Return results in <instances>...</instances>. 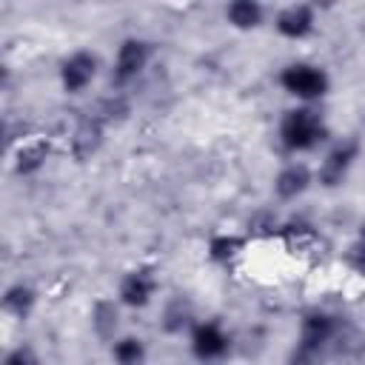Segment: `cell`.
Returning <instances> with one entry per match:
<instances>
[{
	"instance_id": "obj_1",
	"label": "cell",
	"mask_w": 365,
	"mask_h": 365,
	"mask_svg": "<svg viewBox=\"0 0 365 365\" xmlns=\"http://www.w3.org/2000/svg\"><path fill=\"white\" fill-rule=\"evenodd\" d=\"M336 325L328 314H311L302 319V331H299V345L294 351V365H311L319 351L328 345V339L334 336Z\"/></svg>"
},
{
	"instance_id": "obj_2",
	"label": "cell",
	"mask_w": 365,
	"mask_h": 365,
	"mask_svg": "<svg viewBox=\"0 0 365 365\" xmlns=\"http://www.w3.org/2000/svg\"><path fill=\"white\" fill-rule=\"evenodd\" d=\"M282 143L294 151H302V148H311L322 140L325 134V125L319 123V117L308 108H297V111H288L285 120H282Z\"/></svg>"
},
{
	"instance_id": "obj_3",
	"label": "cell",
	"mask_w": 365,
	"mask_h": 365,
	"mask_svg": "<svg viewBox=\"0 0 365 365\" xmlns=\"http://www.w3.org/2000/svg\"><path fill=\"white\" fill-rule=\"evenodd\" d=\"M282 86H285V91H291V94H297L302 100H314V97L325 94L328 77H325L322 68H314V66H302L299 63V66H288L282 71Z\"/></svg>"
},
{
	"instance_id": "obj_4",
	"label": "cell",
	"mask_w": 365,
	"mask_h": 365,
	"mask_svg": "<svg viewBox=\"0 0 365 365\" xmlns=\"http://www.w3.org/2000/svg\"><path fill=\"white\" fill-rule=\"evenodd\" d=\"M148 63V43L143 40H125L117 51V66H114V74L117 80H131L134 74L143 71V66Z\"/></svg>"
},
{
	"instance_id": "obj_5",
	"label": "cell",
	"mask_w": 365,
	"mask_h": 365,
	"mask_svg": "<svg viewBox=\"0 0 365 365\" xmlns=\"http://www.w3.org/2000/svg\"><path fill=\"white\" fill-rule=\"evenodd\" d=\"M191 345H194V354H197L200 359H217V356L225 354V348H228V336L222 334L220 325L208 322V325H200V328L194 331Z\"/></svg>"
},
{
	"instance_id": "obj_6",
	"label": "cell",
	"mask_w": 365,
	"mask_h": 365,
	"mask_svg": "<svg viewBox=\"0 0 365 365\" xmlns=\"http://www.w3.org/2000/svg\"><path fill=\"white\" fill-rule=\"evenodd\" d=\"M94 71H97V60L91 54L80 51V54H74V57L66 60V66H63V86L68 91H80L94 77Z\"/></svg>"
},
{
	"instance_id": "obj_7",
	"label": "cell",
	"mask_w": 365,
	"mask_h": 365,
	"mask_svg": "<svg viewBox=\"0 0 365 365\" xmlns=\"http://www.w3.org/2000/svg\"><path fill=\"white\" fill-rule=\"evenodd\" d=\"M354 157H356V145H354V143H345V145L334 148V151L325 157L322 168H319V180H322L325 185H336V182L345 177V171L351 168Z\"/></svg>"
},
{
	"instance_id": "obj_8",
	"label": "cell",
	"mask_w": 365,
	"mask_h": 365,
	"mask_svg": "<svg viewBox=\"0 0 365 365\" xmlns=\"http://www.w3.org/2000/svg\"><path fill=\"white\" fill-rule=\"evenodd\" d=\"M311 26H314V14L308 6H288L277 17V29L285 37H305L311 31Z\"/></svg>"
},
{
	"instance_id": "obj_9",
	"label": "cell",
	"mask_w": 365,
	"mask_h": 365,
	"mask_svg": "<svg viewBox=\"0 0 365 365\" xmlns=\"http://www.w3.org/2000/svg\"><path fill=\"white\" fill-rule=\"evenodd\" d=\"M151 291H154V279H151V274H145V271L128 274L125 282H123V288H120V294H123V299H125L128 305H145L148 297H151Z\"/></svg>"
},
{
	"instance_id": "obj_10",
	"label": "cell",
	"mask_w": 365,
	"mask_h": 365,
	"mask_svg": "<svg viewBox=\"0 0 365 365\" xmlns=\"http://www.w3.org/2000/svg\"><path fill=\"white\" fill-rule=\"evenodd\" d=\"M308 185V171L305 165H291L277 177V194L279 197H297Z\"/></svg>"
},
{
	"instance_id": "obj_11",
	"label": "cell",
	"mask_w": 365,
	"mask_h": 365,
	"mask_svg": "<svg viewBox=\"0 0 365 365\" xmlns=\"http://www.w3.org/2000/svg\"><path fill=\"white\" fill-rule=\"evenodd\" d=\"M259 17H262V9H259L257 3H251V0H237V3L228 6V20H231L234 26H240V29L257 26Z\"/></svg>"
},
{
	"instance_id": "obj_12",
	"label": "cell",
	"mask_w": 365,
	"mask_h": 365,
	"mask_svg": "<svg viewBox=\"0 0 365 365\" xmlns=\"http://www.w3.org/2000/svg\"><path fill=\"white\" fill-rule=\"evenodd\" d=\"M143 356H145V348H143V342L134 339V336L120 339V342L114 345V359H117L120 365H140Z\"/></svg>"
},
{
	"instance_id": "obj_13",
	"label": "cell",
	"mask_w": 365,
	"mask_h": 365,
	"mask_svg": "<svg viewBox=\"0 0 365 365\" xmlns=\"http://www.w3.org/2000/svg\"><path fill=\"white\" fill-rule=\"evenodd\" d=\"M46 145L43 143H31V145H23L20 154H17V171L20 174H29L34 168H40V163L46 160Z\"/></svg>"
},
{
	"instance_id": "obj_14",
	"label": "cell",
	"mask_w": 365,
	"mask_h": 365,
	"mask_svg": "<svg viewBox=\"0 0 365 365\" xmlns=\"http://www.w3.org/2000/svg\"><path fill=\"white\" fill-rule=\"evenodd\" d=\"M97 137H100V128H97V123H83L80 128H77V137H74V148H77V154L80 157H86L88 151H94V145H97Z\"/></svg>"
},
{
	"instance_id": "obj_15",
	"label": "cell",
	"mask_w": 365,
	"mask_h": 365,
	"mask_svg": "<svg viewBox=\"0 0 365 365\" xmlns=\"http://www.w3.org/2000/svg\"><path fill=\"white\" fill-rule=\"evenodd\" d=\"M31 302H34V297H31V291H29V288H23V285H14V288L6 294V308H9V311H14L17 317L29 314Z\"/></svg>"
},
{
	"instance_id": "obj_16",
	"label": "cell",
	"mask_w": 365,
	"mask_h": 365,
	"mask_svg": "<svg viewBox=\"0 0 365 365\" xmlns=\"http://www.w3.org/2000/svg\"><path fill=\"white\" fill-rule=\"evenodd\" d=\"M97 328H100V334H108V331H114V325H117V314H114V308L111 305H97Z\"/></svg>"
},
{
	"instance_id": "obj_17",
	"label": "cell",
	"mask_w": 365,
	"mask_h": 365,
	"mask_svg": "<svg viewBox=\"0 0 365 365\" xmlns=\"http://www.w3.org/2000/svg\"><path fill=\"white\" fill-rule=\"evenodd\" d=\"M234 248H237V240H228V237H220V240H214V242H211V254H214L217 259L231 257V254H234Z\"/></svg>"
},
{
	"instance_id": "obj_18",
	"label": "cell",
	"mask_w": 365,
	"mask_h": 365,
	"mask_svg": "<svg viewBox=\"0 0 365 365\" xmlns=\"http://www.w3.org/2000/svg\"><path fill=\"white\" fill-rule=\"evenodd\" d=\"M6 365H34V356H31V351H29V348H17V351H11V354H9Z\"/></svg>"
},
{
	"instance_id": "obj_19",
	"label": "cell",
	"mask_w": 365,
	"mask_h": 365,
	"mask_svg": "<svg viewBox=\"0 0 365 365\" xmlns=\"http://www.w3.org/2000/svg\"><path fill=\"white\" fill-rule=\"evenodd\" d=\"M354 251H356V257H359V262L365 265V234H362V240H359V245H356Z\"/></svg>"
}]
</instances>
